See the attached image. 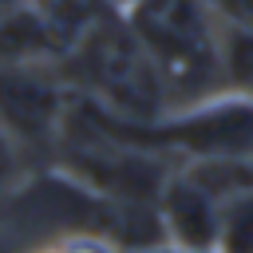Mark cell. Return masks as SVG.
<instances>
[{"mask_svg":"<svg viewBox=\"0 0 253 253\" xmlns=\"http://www.w3.org/2000/svg\"><path fill=\"white\" fill-rule=\"evenodd\" d=\"M59 71L75 99L99 107L111 119L123 123H150L162 111H170L166 83L138 43V36L126 28L123 12H111L95 20L59 59Z\"/></svg>","mask_w":253,"mask_h":253,"instance_id":"1","label":"cell"},{"mask_svg":"<svg viewBox=\"0 0 253 253\" xmlns=\"http://www.w3.org/2000/svg\"><path fill=\"white\" fill-rule=\"evenodd\" d=\"M210 12L221 20V28H241L253 32V0H206Z\"/></svg>","mask_w":253,"mask_h":253,"instance_id":"8","label":"cell"},{"mask_svg":"<svg viewBox=\"0 0 253 253\" xmlns=\"http://www.w3.org/2000/svg\"><path fill=\"white\" fill-rule=\"evenodd\" d=\"M221 206L225 202L210 186H202L190 170L174 166L154 202L162 245L182 249V253H213L217 229H221Z\"/></svg>","mask_w":253,"mask_h":253,"instance_id":"4","label":"cell"},{"mask_svg":"<svg viewBox=\"0 0 253 253\" xmlns=\"http://www.w3.org/2000/svg\"><path fill=\"white\" fill-rule=\"evenodd\" d=\"M134 253H182V249H170V245H154V249H134Z\"/></svg>","mask_w":253,"mask_h":253,"instance_id":"10","label":"cell"},{"mask_svg":"<svg viewBox=\"0 0 253 253\" xmlns=\"http://www.w3.org/2000/svg\"><path fill=\"white\" fill-rule=\"evenodd\" d=\"M55 253H123L119 245H111L107 237H95V233H67Z\"/></svg>","mask_w":253,"mask_h":253,"instance_id":"9","label":"cell"},{"mask_svg":"<svg viewBox=\"0 0 253 253\" xmlns=\"http://www.w3.org/2000/svg\"><path fill=\"white\" fill-rule=\"evenodd\" d=\"M24 174H28V154H24V150L12 142V134L0 126V198L12 194V190H20Z\"/></svg>","mask_w":253,"mask_h":253,"instance_id":"7","label":"cell"},{"mask_svg":"<svg viewBox=\"0 0 253 253\" xmlns=\"http://www.w3.org/2000/svg\"><path fill=\"white\" fill-rule=\"evenodd\" d=\"M40 253H55V245H51V249H40Z\"/></svg>","mask_w":253,"mask_h":253,"instance_id":"11","label":"cell"},{"mask_svg":"<svg viewBox=\"0 0 253 253\" xmlns=\"http://www.w3.org/2000/svg\"><path fill=\"white\" fill-rule=\"evenodd\" d=\"M71 99L75 95L59 63L43 59L0 63V126L28 154V162L55 154L71 115Z\"/></svg>","mask_w":253,"mask_h":253,"instance_id":"3","label":"cell"},{"mask_svg":"<svg viewBox=\"0 0 253 253\" xmlns=\"http://www.w3.org/2000/svg\"><path fill=\"white\" fill-rule=\"evenodd\" d=\"M123 20L154 59L170 107L229 91L221 71V20L206 0H130Z\"/></svg>","mask_w":253,"mask_h":253,"instance_id":"2","label":"cell"},{"mask_svg":"<svg viewBox=\"0 0 253 253\" xmlns=\"http://www.w3.org/2000/svg\"><path fill=\"white\" fill-rule=\"evenodd\" d=\"M221 71L229 91L253 99V32L221 28Z\"/></svg>","mask_w":253,"mask_h":253,"instance_id":"5","label":"cell"},{"mask_svg":"<svg viewBox=\"0 0 253 253\" xmlns=\"http://www.w3.org/2000/svg\"><path fill=\"white\" fill-rule=\"evenodd\" d=\"M213 253H253V190L233 194L221 206V229Z\"/></svg>","mask_w":253,"mask_h":253,"instance_id":"6","label":"cell"}]
</instances>
